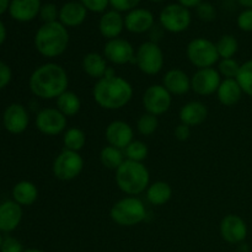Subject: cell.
<instances>
[{
  "label": "cell",
  "mask_w": 252,
  "mask_h": 252,
  "mask_svg": "<svg viewBox=\"0 0 252 252\" xmlns=\"http://www.w3.org/2000/svg\"><path fill=\"white\" fill-rule=\"evenodd\" d=\"M68 73L61 64L53 62L37 66L29 79L31 93L42 100H57L58 96L68 90Z\"/></svg>",
  "instance_id": "cell-1"
},
{
  "label": "cell",
  "mask_w": 252,
  "mask_h": 252,
  "mask_svg": "<svg viewBox=\"0 0 252 252\" xmlns=\"http://www.w3.org/2000/svg\"><path fill=\"white\" fill-rule=\"evenodd\" d=\"M133 86L123 76H103L96 80L93 88L94 101L101 108L107 111H116L126 107L132 101Z\"/></svg>",
  "instance_id": "cell-2"
},
{
  "label": "cell",
  "mask_w": 252,
  "mask_h": 252,
  "mask_svg": "<svg viewBox=\"0 0 252 252\" xmlns=\"http://www.w3.org/2000/svg\"><path fill=\"white\" fill-rule=\"evenodd\" d=\"M70 34L68 29L59 21L43 24L34 34V47L46 58L61 57L68 49Z\"/></svg>",
  "instance_id": "cell-3"
},
{
  "label": "cell",
  "mask_w": 252,
  "mask_h": 252,
  "mask_svg": "<svg viewBox=\"0 0 252 252\" xmlns=\"http://www.w3.org/2000/svg\"><path fill=\"white\" fill-rule=\"evenodd\" d=\"M115 172L118 189L127 196H139L150 185V172L143 162L126 160Z\"/></svg>",
  "instance_id": "cell-4"
},
{
  "label": "cell",
  "mask_w": 252,
  "mask_h": 252,
  "mask_svg": "<svg viewBox=\"0 0 252 252\" xmlns=\"http://www.w3.org/2000/svg\"><path fill=\"white\" fill-rule=\"evenodd\" d=\"M148 211L144 202L135 196H126L111 207L110 217L120 226H135L147 219Z\"/></svg>",
  "instance_id": "cell-5"
},
{
  "label": "cell",
  "mask_w": 252,
  "mask_h": 252,
  "mask_svg": "<svg viewBox=\"0 0 252 252\" xmlns=\"http://www.w3.org/2000/svg\"><path fill=\"white\" fill-rule=\"evenodd\" d=\"M186 56L189 63L197 69L212 68L220 61L216 43L206 37H197L189 41L186 47Z\"/></svg>",
  "instance_id": "cell-6"
},
{
  "label": "cell",
  "mask_w": 252,
  "mask_h": 252,
  "mask_svg": "<svg viewBox=\"0 0 252 252\" xmlns=\"http://www.w3.org/2000/svg\"><path fill=\"white\" fill-rule=\"evenodd\" d=\"M165 64L164 52L157 42L147 41L135 51V65L145 75H157Z\"/></svg>",
  "instance_id": "cell-7"
},
{
  "label": "cell",
  "mask_w": 252,
  "mask_h": 252,
  "mask_svg": "<svg viewBox=\"0 0 252 252\" xmlns=\"http://www.w3.org/2000/svg\"><path fill=\"white\" fill-rule=\"evenodd\" d=\"M192 24V14L189 9L179 2H171L162 7L159 14V25L164 31L170 33H182Z\"/></svg>",
  "instance_id": "cell-8"
},
{
  "label": "cell",
  "mask_w": 252,
  "mask_h": 252,
  "mask_svg": "<svg viewBox=\"0 0 252 252\" xmlns=\"http://www.w3.org/2000/svg\"><path fill=\"white\" fill-rule=\"evenodd\" d=\"M84 169V159L78 152L62 150L54 159L52 172L61 181H71L81 174Z\"/></svg>",
  "instance_id": "cell-9"
},
{
  "label": "cell",
  "mask_w": 252,
  "mask_h": 252,
  "mask_svg": "<svg viewBox=\"0 0 252 252\" xmlns=\"http://www.w3.org/2000/svg\"><path fill=\"white\" fill-rule=\"evenodd\" d=\"M142 105L145 112L159 117L170 110L172 105V95L162 84H153L143 94Z\"/></svg>",
  "instance_id": "cell-10"
},
{
  "label": "cell",
  "mask_w": 252,
  "mask_h": 252,
  "mask_svg": "<svg viewBox=\"0 0 252 252\" xmlns=\"http://www.w3.org/2000/svg\"><path fill=\"white\" fill-rule=\"evenodd\" d=\"M36 128L44 135L56 137L66 130L68 118L57 107H46L38 111L34 120Z\"/></svg>",
  "instance_id": "cell-11"
},
{
  "label": "cell",
  "mask_w": 252,
  "mask_h": 252,
  "mask_svg": "<svg viewBox=\"0 0 252 252\" xmlns=\"http://www.w3.org/2000/svg\"><path fill=\"white\" fill-rule=\"evenodd\" d=\"M102 54L108 63L115 65L135 64L134 47L129 41L121 37L106 41Z\"/></svg>",
  "instance_id": "cell-12"
},
{
  "label": "cell",
  "mask_w": 252,
  "mask_h": 252,
  "mask_svg": "<svg viewBox=\"0 0 252 252\" xmlns=\"http://www.w3.org/2000/svg\"><path fill=\"white\" fill-rule=\"evenodd\" d=\"M221 80V75L214 66L197 69L191 76V90L199 96H211L217 94Z\"/></svg>",
  "instance_id": "cell-13"
},
{
  "label": "cell",
  "mask_w": 252,
  "mask_h": 252,
  "mask_svg": "<svg viewBox=\"0 0 252 252\" xmlns=\"http://www.w3.org/2000/svg\"><path fill=\"white\" fill-rule=\"evenodd\" d=\"M220 236L229 244H241L248 236V224L236 214H228L224 217L219 226Z\"/></svg>",
  "instance_id": "cell-14"
},
{
  "label": "cell",
  "mask_w": 252,
  "mask_h": 252,
  "mask_svg": "<svg viewBox=\"0 0 252 252\" xmlns=\"http://www.w3.org/2000/svg\"><path fill=\"white\" fill-rule=\"evenodd\" d=\"M155 26V16L149 9L135 7L125 15V29L134 34L149 32Z\"/></svg>",
  "instance_id": "cell-15"
},
{
  "label": "cell",
  "mask_w": 252,
  "mask_h": 252,
  "mask_svg": "<svg viewBox=\"0 0 252 252\" xmlns=\"http://www.w3.org/2000/svg\"><path fill=\"white\" fill-rule=\"evenodd\" d=\"M2 123L5 129L11 134H21L30 125L29 111L21 103H11L4 111Z\"/></svg>",
  "instance_id": "cell-16"
},
{
  "label": "cell",
  "mask_w": 252,
  "mask_h": 252,
  "mask_svg": "<svg viewBox=\"0 0 252 252\" xmlns=\"http://www.w3.org/2000/svg\"><path fill=\"white\" fill-rule=\"evenodd\" d=\"M105 138L108 145L123 150L134 140V130L132 126L125 121H112L106 127Z\"/></svg>",
  "instance_id": "cell-17"
},
{
  "label": "cell",
  "mask_w": 252,
  "mask_h": 252,
  "mask_svg": "<svg viewBox=\"0 0 252 252\" xmlns=\"http://www.w3.org/2000/svg\"><path fill=\"white\" fill-rule=\"evenodd\" d=\"M88 12L79 0H70L59 7L58 21L66 29H74L81 26L85 22Z\"/></svg>",
  "instance_id": "cell-18"
},
{
  "label": "cell",
  "mask_w": 252,
  "mask_h": 252,
  "mask_svg": "<svg viewBox=\"0 0 252 252\" xmlns=\"http://www.w3.org/2000/svg\"><path fill=\"white\" fill-rule=\"evenodd\" d=\"M125 30V16L117 10H107L101 14L98 20V31L107 41L118 38Z\"/></svg>",
  "instance_id": "cell-19"
},
{
  "label": "cell",
  "mask_w": 252,
  "mask_h": 252,
  "mask_svg": "<svg viewBox=\"0 0 252 252\" xmlns=\"http://www.w3.org/2000/svg\"><path fill=\"white\" fill-rule=\"evenodd\" d=\"M162 85L171 95H186L191 90V78L182 69H170L162 76Z\"/></svg>",
  "instance_id": "cell-20"
},
{
  "label": "cell",
  "mask_w": 252,
  "mask_h": 252,
  "mask_svg": "<svg viewBox=\"0 0 252 252\" xmlns=\"http://www.w3.org/2000/svg\"><path fill=\"white\" fill-rule=\"evenodd\" d=\"M41 6V0H11L9 14L16 21L30 22L39 16Z\"/></svg>",
  "instance_id": "cell-21"
},
{
  "label": "cell",
  "mask_w": 252,
  "mask_h": 252,
  "mask_svg": "<svg viewBox=\"0 0 252 252\" xmlns=\"http://www.w3.org/2000/svg\"><path fill=\"white\" fill-rule=\"evenodd\" d=\"M22 207L15 201H5L0 204V231L11 233L22 220Z\"/></svg>",
  "instance_id": "cell-22"
},
{
  "label": "cell",
  "mask_w": 252,
  "mask_h": 252,
  "mask_svg": "<svg viewBox=\"0 0 252 252\" xmlns=\"http://www.w3.org/2000/svg\"><path fill=\"white\" fill-rule=\"evenodd\" d=\"M179 117L181 123L189 127H196L202 125L208 117V108L201 101H189L185 103L179 112Z\"/></svg>",
  "instance_id": "cell-23"
},
{
  "label": "cell",
  "mask_w": 252,
  "mask_h": 252,
  "mask_svg": "<svg viewBox=\"0 0 252 252\" xmlns=\"http://www.w3.org/2000/svg\"><path fill=\"white\" fill-rule=\"evenodd\" d=\"M107 63L108 62L106 61L103 54L97 53V52H90L83 57L81 66L86 75L96 79V80H100L106 75V71L108 69Z\"/></svg>",
  "instance_id": "cell-24"
},
{
  "label": "cell",
  "mask_w": 252,
  "mask_h": 252,
  "mask_svg": "<svg viewBox=\"0 0 252 252\" xmlns=\"http://www.w3.org/2000/svg\"><path fill=\"white\" fill-rule=\"evenodd\" d=\"M243 94L236 79H223L217 91V97L221 105L225 107H231L241 100Z\"/></svg>",
  "instance_id": "cell-25"
},
{
  "label": "cell",
  "mask_w": 252,
  "mask_h": 252,
  "mask_svg": "<svg viewBox=\"0 0 252 252\" xmlns=\"http://www.w3.org/2000/svg\"><path fill=\"white\" fill-rule=\"evenodd\" d=\"M12 198L21 207L32 206L38 198V189L31 181H20L12 189Z\"/></svg>",
  "instance_id": "cell-26"
},
{
  "label": "cell",
  "mask_w": 252,
  "mask_h": 252,
  "mask_svg": "<svg viewBox=\"0 0 252 252\" xmlns=\"http://www.w3.org/2000/svg\"><path fill=\"white\" fill-rule=\"evenodd\" d=\"M145 194H147V201L152 206H164L171 199L172 189L167 182L157 181L149 185Z\"/></svg>",
  "instance_id": "cell-27"
},
{
  "label": "cell",
  "mask_w": 252,
  "mask_h": 252,
  "mask_svg": "<svg viewBox=\"0 0 252 252\" xmlns=\"http://www.w3.org/2000/svg\"><path fill=\"white\" fill-rule=\"evenodd\" d=\"M56 106L66 118L74 117L81 110V100L76 93L71 90H66L58 96L56 100Z\"/></svg>",
  "instance_id": "cell-28"
},
{
  "label": "cell",
  "mask_w": 252,
  "mask_h": 252,
  "mask_svg": "<svg viewBox=\"0 0 252 252\" xmlns=\"http://www.w3.org/2000/svg\"><path fill=\"white\" fill-rule=\"evenodd\" d=\"M100 161L103 167L116 171L126 161L125 152L112 145H106L100 152Z\"/></svg>",
  "instance_id": "cell-29"
},
{
  "label": "cell",
  "mask_w": 252,
  "mask_h": 252,
  "mask_svg": "<svg viewBox=\"0 0 252 252\" xmlns=\"http://www.w3.org/2000/svg\"><path fill=\"white\" fill-rule=\"evenodd\" d=\"M86 144V134L79 127L66 128L63 133V145L64 149L71 152H80Z\"/></svg>",
  "instance_id": "cell-30"
},
{
  "label": "cell",
  "mask_w": 252,
  "mask_h": 252,
  "mask_svg": "<svg viewBox=\"0 0 252 252\" xmlns=\"http://www.w3.org/2000/svg\"><path fill=\"white\" fill-rule=\"evenodd\" d=\"M216 46L220 59L234 58L239 51V42L233 34H223L216 42Z\"/></svg>",
  "instance_id": "cell-31"
},
{
  "label": "cell",
  "mask_w": 252,
  "mask_h": 252,
  "mask_svg": "<svg viewBox=\"0 0 252 252\" xmlns=\"http://www.w3.org/2000/svg\"><path fill=\"white\" fill-rule=\"evenodd\" d=\"M125 152L126 160H130V161L143 162L148 158L149 154V149L148 145L142 140H133L127 148L123 149Z\"/></svg>",
  "instance_id": "cell-32"
},
{
  "label": "cell",
  "mask_w": 252,
  "mask_h": 252,
  "mask_svg": "<svg viewBox=\"0 0 252 252\" xmlns=\"http://www.w3.org/2000/svg\"><path fill=\"white\" fill-rule=\"evenodd\" d=\"M236 81L240 85L243 93L252 97V59L241 64Z\"/></svg>",
  "instance_id": "cell-33"
},
{
  "label": "cell",
  "mask_w": 252,
  "mask_h": 252,
  "mask_svg": "<svg viewBox=\"0 0 252 252\" xmlns=\"http://www.w3.org/2000/svg\"><path fill=\"white\" fill-rule=\"evenodd\" d=\"M159 127V120L157 116L150 115V113H143L137 121V130L140 135L149 137L154 134Z\"/></svg>",
  "instance_id": "cell-34"
},
{
  "label": "cell",
  "mask_w": 252,
  "mask_h": 252,
  "mask_svg": "<svg viewBox=\"0 0 252 252\" xmlns=\"http://www.w3.org/2000/svg\"><path fill=\"white\" fill-rule=\"evenodd\" d=\"M241 64H239L238 61L234 58L220 59L218 62V71L224 79H236L239 70H240Z\"/></svg>",
  "instance_id": "cell-35"
},
{
  "label": "cell",
  "mask_w": 252,
  "mask_h": 252,
  "mask_svg": "<svg viewBox=\"0 0 252 252\" xmlns=\"http://www.w3.org/2000/svg\"><path fill=\"white\" fill-rule=\"evenodd\" d=\"M39 17L43 21V24H49V22L58 21L59 17V7L54 2H46L42 4L41 11H39Z\"/></svg>",
  "instance_id": "cell-36"
},
{
  "label": "cell",
  "mask_w": 252,
  "mask_h": 252,
  "mask_svg": "<svg viewBox=\"0 0 252 252\" xmlns=\"http://www.w3.org/2000/svg\"><path fill=\"white\" fill-rule=\"evenodd\" d=\"M196 14L202 21L212 22L217 17V10L213 4L208 1H203L196 7Z\"/></svg>",
  "instance_id": "cell-37"
},
{
  "label": "cell",
  "mask_w": 252,
  "mask_h": 252,
  "mask_svg": "<svg viewBox=\"0 0 252 252\" xmlns=\"http://www.w3.org/2000/svg\"><path fill=\"white\" fill-rule=\"evenodd\" d=\"M89 12L103 14L110 6V0H79Z\"/></svg>",
  "instance_id": "cell-38"
},
{
  "label": "cell",
  "mask_w": 252,
  "mask_h": 252,
  "mask_svg": "<svg viewBox=\"0 0 252 252\" xmlns=\"http://www.w3.org/2000/svg\"><path fill=\"white\" fill-rule=\"evenodd\" d=\"M236 25L244 32H252V9H244L236 17Z\"/></svg>",
  "instance_id": "cell-39"
},
{
  "label": "cell",
  "mask_w": 252,
  "mask_h": 252,
  "mask_svg": "<svg viewBox=\"0 0 252 252\" xmlns=\"http://www.w3.org/2000/svg\"><path fill=\"white\" fill-rule=\"evenodd\" d=\"M142 0H110V6L120 12H128L139 6Z\"/></svg>",
  "instance_id": "cell-40"
},
{
  "label": "cell",
  "mask_w": 252,
  "mask_h": 252,
  "mask_svg": "<svg viewBox=\"0 0 252 252\" xmlns=\"http://www.w3.org/2000/svg\"><path fill=\"white\" fill-rule=\"evenodd\" d=\"M24 248H22V244L17 240L16 238H12V236H6L4 238L1 244V248H0V252H24Z\"/></svg>",
  "instance_id": "cell-41"
},
{
  "label": "cell",
  "mask_w": 252,
  "mask_h": 252,
  "mask_svg": "<svg viewBox=\"0 0 252 252\" xmlns=\"http://www.w3.org/2000/svg\"><path fill=\"white\" fill-rule=\"evenodd\" d=\"M12 78V71L11 68L7 65L6 63L0 61V90L6 88L9 83L11 81Z\"/></svg>",
  "instance_id": "cell-42"
},
{
  "label": "cell",
  "mask_w": 252,
  "mask_h": 252,
  "mask_svg": "<svg viewBox=\"0 0 252 252\" xmlns=\"http://www.w3.org/2000/svg\"><path fill=\"white\" fill-rule=\"evenodd\" d=\"M174 135L177 140L180 142H186L191 137V127L184 125V123H180L175 127L174 129Z\"/></svg>",
  "instance_id": "cell-43"
},
{
  "label": "cell",
  "mask_w": 252,
  "mask_h": 252,
  "mask_svg": "<svg viewBox=\"0 0 252 252\" xmlns=\"http://www.w3.org/2000/svg\"><path fill=\"white\" fill-rule=\"evenodd\" d=\"M204 0H177L180 5L187 7V9H196L201 2H203Z\"/></svg>",
  "instance_id": "cell-44"
},
{
  "label": "cell",
  "mask_w": 252,
  "mask_h": 252,
  "mask_svg": "<svg viewBox=\"0 0 252 252\" xmlns=\"http://www.w3.org/2000/svg\"><path fill=\"white\" fill-rule=\"evenodd\" d=\"M5 39H6V27H5V25L0 21V46L4 43Z\"/></svg>",
  "instance_id": "cell-45"
},
{
  "label": "cell",
  "mask_w": 252,
  "mask_h": 252,
  "mask_svg": "<svg viewBox=\"0 0 252 252\" xmlns=\"http://www.w3.org/2000/svg\"><path fill=\"white\" fill-rule=\"evenodd\" d=\"M10 2H11V0H0V15L4 14L6 10H9Z\"/></svg>",
  "instance_id": "cell-46"
},
{
  "label": "cell",
  "mask_w": 252,
  "mask_h": 252,
  "mask_svg": "<svg viewBox=\"0 0 252 252\" xmlns=\"http://www.w3.org/2000/svg\"><path fill=\"white\" fill-rule=\"evenodd\" d=\"M240 6L245 7V9H252V0H236Z\"/></svg>",
  "instance_id": "cell-47"
},
{
  "label": "cell",
  "mask_w": 252,
  "mask_h": 252,
  "mask_svg": "<svg viewBox=\"0 0 252 252\" xmlns=\"http://www.w3.org/2000/svg\"><path fill=\"white\" fill-rule=\"evenodd\" d=\"M24 252H44V251L38 250V249H27V250H25Z\"/></svg>",
  "instance_id": "cell-48"
},
{
  "label": "cell",
  "mask_w": 252,
  "mask_h": 252,
  "mask_svg": "<svg viewBox=\"0 0 252 252\" xmlns=\"http://www.w3.org/2000/svg\"><path fill=\"white\" fill-rule=\"evenodd\" d=\"M2 240H4V239H2V236H1V231H0V248H1Z\"/></svg>",
  "instance_id": "cell-49"
},
{
  "label": "cell",
  "mask_w": 252,
  "mask_h": 252,
  "mask_svg": "<svg viewBox=\"0 0 252 252\" xmlns=\"http://www.w3.org/2000/svg\"><path fill=\"white\" fill-rule=\"evenodd\" d=\"M149 1H152V2H162L164 0H149Z\"/></svg>",
  "instance_id": "cell-50"
}]
</instances>
